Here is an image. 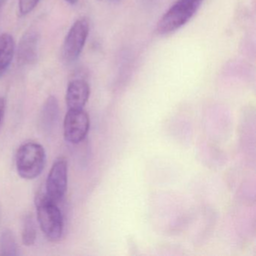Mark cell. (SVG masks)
<instances>
[{
	"mask_svg": "<svg viewBox=\"0 0 256 256\" xmlns=\"http://www.w3.org/2000/svg\"><path fill=\"white\" fill-rule=\"evenodd\" d=\"M37 218L42 232L48 240L58 242L60 240L64 232V220L58 203L41 194L36 200Z\"/></svg>",
	"mask_w": 256,
	"mask_h": 256,
	"instance_id": "obj_1",
	"label": "cell"
},
{
	"mask_svg": "<svg viewBox=\"0 0 256 256\" xmlns=\"http://www.w3.org/2000/svg\"><path fill=\"white\" fill-rule=\"evenodd\" d=\"M46 152L40 144L30 142L22 144L16 154V168L20 178L34 180L44 170Z\"/></svg>",
	"mask_w": 256,
	"mask_h": 256,
	"instance_id": "obj_2",
	"label": "cell"
},
{
	"mask_svg": "<svg viewBox=\"0 0 256 256\" xmlns=\"http://www.w3.org/2000/svg\"><path fill=\"white\" fill-rule=\"evenodd\" d=\"M198 8L199 6L194 4L178 0L158 20L157 32L164 36L178 30L192 18Z\"/></svg>",
	"mask_w": 256,
	"mask_h": 256,
	"instance_id": "obj_3",
	"label": "cell"
},
{
	"mask_svg": "<svg viewBox=\"0 0 256 256\" xmlns=\"http://www.w3.org/2000/svg\"><path fill=\"white\" fill-rule=\"evenodd\" d=\"M68 186V163L64 157L54 162L46 180V193L53 202H59L65 196Z\"/></svg>",
	"mask_w": 256,
	"mask_h": 256,
	"instance_id": "obj_4",
	"label": "cell"
},
{
	"mask_svg": "<svg viewBox=\"0 0 256 256\" xmlns=\"http://www.w3.org/2000/svg\"><path fill=\"white\" fill-rule=\"evenodd\" d=\"M90 32V23L86 18L74 22L68 31L64 44V56L68 62L76 61L86 44Z\"/></svg>",
	"mask_w": 256,
	"mask_h": 256,
	"instance_id": "obj_5",
	"label": "cell"
},
{
	"mask_svg": "<svg viewBox=\"0 0 256 256\" xmlns=\"http://www.w3.org/2000/svg\"><path fill=\"white\" fill-rule=\"evenodd\" d=\"M90 126V116L84 109H68L64 122L66 140L77 144L84 140Z\"/></svg>",
	"mask_w": 256,
	"mask_h": 256,
	"instance_id": "obj_6",
	"label": "cell"
},
{
	"mask_svg": "<svg viewBox=\"0 0 256 256\" xmlns=\"http://www.w3.org/2000/svg\"><path fill=\"white\" fill-rule=\"evenodd\" d=\"M38 41L40 35L34 28L24 34L18 48V61L20 65H31L36 61Z\"/></svg>",
	"mask_w": 256,
	"mask_h": 256,
	"instance_id": "obj_7",
	"label": "cell"
},
{
	"mask_svg": "<svg viewBox=\"0 0 256 256\" xmlns=\"http://www.w3.org/2000/svg\"><path fill=\"white\" fill-rule=\"evenodd\" d=\"M90 95V88L88 82L76 79L68 84L67 88L66 104L68 109H84Z\"/></svg>",
	"mask_w": 256,
	"mask_h": 256,
	"instance_id": "obj_8",
	"label": "cell"
},
{
	"mask_svg": "<svg viewBox=\"0 0 256 256\" xmlns=\"http://www.w3.org/2000/svg\"><path fill=\"white\" fill-rule=\"evenodd\" d=\"M14 38L8 34L0 36V77L7 71L14 58Z\"/></svg>",
	"mask_w": 256,
	"mask_h": 256,
	"instance_id": "obj_9",
	"label": "cell"
},
{
	"mask_svg": "<svg viewBox=\"0 0 256 256\" xmlns=\"http://www.w3.org/2000/svg\"><path fill=\"white\" fill-rule=\"evenodd\" d=\"M59 103L56 97L50 96L46 100L41 112V124L46 130L54 128L59 118Z\"/></svg>",
	"mask_w": 256,
	"mask_h": 256,
	"instance_id": "obj_10",
	"label": "cell"
},
{
	"mask_svg": "<svg viewBox=\"0 0 256 256\" xmlns=\"http://www.w3.org/2000/svg\"><path fill=\"white\" fill-rule=\"evenodd\" d=\"M19 248L14 233L6 229L0 236V256H17Z\"/></svg>",
	"mask_w": 256,
	"mask_h": 256,
	"instance_id": "obj_11",
	"label": "cell"
},
{
	"mask_svg": "<svg viewBox=\"0 0 256 256\" xmlns=\"http://www.w3.org/2000/svg\"><path fill=\"white\" fill-rule=\"evenodd\" d=\"M36 227L32 215H26L22 223V240L24 245L31 246L36 240Z\"/></svg>",
	"mask_w": 256,
	"mask_h": 256,
	"instance_id": "obj_12",
	"label": "cell"
},
{
	"mask_svg": "<svg viewBox=\"0 0 256 256\" xmlns=\"http://www.w3.org/2000/svg\"><path fill=\"white\" fill-rule=\"evenodd\" d=\"M40 0H18L19 12L22 16H28L34 11Z\"/></svg>",
	"mask_w": 256,
	"mask_h": 256,
	"instance_id": "obj_13",
	"label": "cell"
},
{
	"mask_svg": "<svg viewBox=\"0 0 256 256\" xmlns=\"http://www.w3.org/2000/svg\"><path fill=\"white\" fill-rule=\"evenodd\" d=\"M6 113V101L4 98L0 97V128L2 126Z\"/></svg>",
	"mask_w": 256,
	"mask_h": 256,
	"instance_id": "obj_14",
	"label": "cell"
},
{
	"mask_svg": "<svg viewBox=\"0 0 256 256\" xmlns=\"http://www.w3.org/2000/svg\"><path fill=\"white\" fill-rule=\"evenodd\" d=\"M184 1L194 4V5L198 6H200V4L203 2V0H184Z\"/></svg>",
	"mask_w": 256,
	"mask_h": 256,
	"instance_id": "obj_15",
	"label": "cell"
},
{
	"mask_svg": "<svg viewBox=\"0 0 256 256\" xmlns=\"http://www.w3.org/2000/svg\"><path fill=\"white\" fill-rule=\"evenodd\" d=\"M66 1L68 2V4H71V5H74V4L78 2V0H66Z\"/></svg>",
	"mask_w": 256,
	"mask_h": 256,
	"instance_id": "obj_16",
	"label": "cell"
},
{
	"mask_svg": "<svg viewBox=\"0 0 256 256\" xmlns=\"http://www.w3.org/2000/svg\"><path fill=\"white\" fill-rule=\"evenodd\" d=\"M6 2L7 0H0V10L4 6V5H5Z\"/></svg>",
	"mask_w": 256,
	"mask_h": 256,
	"instance_id": "obj_17",
	"label": "cell"
},
{
	"mask_svg": "<svg viewBox=\"0 0 256 256\" xmlns=\"http://www.w3.org/2000/svg\"><path fill=\"white\" fill-rule=\"evenodd\" d=\"M110 1L114 2H119V1H120V0H110Z\"/></svg>",
	"mask_w": 256,
	"mask_h": 256,
	"instance_id": "obj_18",
	"label": "cell"
}]
</instances>
